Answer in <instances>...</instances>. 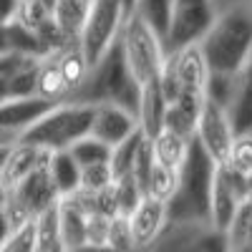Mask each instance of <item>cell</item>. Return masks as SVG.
Segmentation results:
<instances>
[{
  "label": "cell",
  "mask_w": 252,
  "mask_h": 252,
  "mask_svg": "<svg viewBox=\"0 0 252 252\" xmlns=\"http://www.w3.org/2000/svg\"><path fill=\"white\" fill-rule=\"evenodd\" d=\"M242 202H245V174L232 169L227 161H217L212 174V192H209V222L224 232Z\"/></svg>",
  "instance_id": "cell-11"
},
{
  "label": "cell",
  "mask_w": 252,
  "mask_h": 252,
  "mask_svg": "<svg viewBox=\"0 0 252 252\" xmlns=\"http://www.w3.org/2000/svg\"><path fill=\"white\" fill-rule=\"evenodd\" d=\"M68 154L73 157V161L78 166H89V164H98V161H109L111 146H106L103 141H98L91 134H86V136H81L78 141H73L68 146Z\"/></svg>",
  "instance_id": "cell-30"
},
{
  "label": "cell",
  "mask_w": 252,
  "mask_h": 252,
  "mask_svg": "<svg viewBox=\"0 0 252 252\" xmlns=\"http://www.w3.org/2000/svg\"><path fill=\"white\" fill-rule=\"evenodd\" d=\"M3 202H5V189L0 187V207H3Z\"/></svg>",
  "instance_id": "cell-47"
},
{
  "label": "cell",
  "mask_w": 252,
  "mask_h": 252,
  "mask_svg": "<svg viewBox=\"0 0 252 252\" xmlns=\"http://www.w3.org/2000/svg\"><path fill=\"white\" fill-rule=\"evenodd\" d=\"M141 139H144V134H141V131H134L129 139H124L121 144L111 146L109 166H111V174H114V179L131 174V169H134V159H136V152H139V144H141Z\"/></svg>",
  "instance_id": "cell-29"
},
{
  "label": "cell",
  "mask_w": 252,
  "mask_h": 252,
  "mask_svg": "<svg viewBox=\"0 0 252 252\" xmlns=\"http://www.w3.org/2000/svg\"><path fill=\"white\" fill-rule=\"evenodd\" d=\"M177 182H179V169H172V166L154 161L149 177H146V184H144V194H149L166 204L177 192Z\"/></svg>",
  "instance_id": "cell-26"
},
{
  "label": "cell",
  "mask_w": 252,
  "mask_h": 252,
  "mask_svg": "<svg viewBox=\"0 0 252 252\" xmlns=\"http://www.w3.org/2000/svg\"><path fill=\"white\" fill-rule=\"evenodd\" d=\"M207 78H209V68L199 51V43L169 51L159 73V83L166 101L177 96H204Z\"/></svg>",
  "instance_id": "cell-7"
},
{
  "label": "cell",
  "mask_w": 252,
  "mask_h": 252,
  "mask_svg": "<svg viewBox=\"0 0 252 252\" xmlns=\"http://www.w3.org/2000/svg\"><path fill=\"white\" fill-rule=\"evenodd\" d=\"M35 96L46 98V101H53V103H61L68 98V89L63 83V76L58 71V63H56V56H46L38 61V68H35Z\"/></svg>",
  "instance_id": "cell-25"
},
{
  "label": "cell",
  "mask_w": 252,
  "mask_h": 252,
  "mask_svg": "<svg viewBox=\"0 0 252 252\" xmlns=\"http://www.w3.org/2000/svg\"><path fill=\"white\" fill-rule=\"evenodd\" d=\"M224 161L232 166V169H237L240 174H250L252 172V131L235 134L232 146H229Z\"/></svg>",
  "instance_id": "cell-34"
},
{
  "label": "cell",
  "mask_w": 252,
  "mask_h": 252,
  "mask_svg": "<svg viewBox=\"0 0 252 252\" xmlns=\"http://www.w3.org/2000/svg\"><path fill=\"white\" fill-rule=\"evenodd\" d=\"M240 3H250V0H240Z\"/></svg>",
  "instance_id": "cell-50"
},
{
  "label": "cell",
  "mask_w": 252,
  "mask_h": 252,
  "mask_svg": "<svg viewBox=\"0 0 252 252\" xmlns=\"http://www.w3.org/2000/svg\"><path fill=\"white\" fill-rule=\"evenodd\" d=\"M53 56H56V63H58V71H61V76H63V83H66V89H68V98H71V94L83 83V78H86L91 63L86 61V56H83L78 40H71V43H66L61 51H56ZM68 98H66V101H68Z\"/></svg>",
  "instance_id": "cell-21"
},
{
  "label": "cell",
  "mask_w": 252,
  "mask_h": 252,
  "mask_svg": "<svg viewBox=\"0 0 252 252\" xmlns=\"http://www.w3.org/2000/svg\"><path fill=\"white\" fill-rule=\"evenodd\" d=\"M13 235V227H10V222H8V217H5V212H3V207H0V247L5 245V240Z\"/></svg>",
  "instance_id": "cell-41"
},
{
  "label": "cell",
  "mask_w": 252,
  "mask_h": 252,
  "mask_svg": "<svg viewBox=\"0 0 252 252\" xmlns=\"http://www.w3.org/2000/svg\"><path fill=\"white\" fill-rule=\"evenodd\" d=\"M51 152L46 149H38L33 144H26V141H13L10 149H8V157H5V164H3V172H0V187L3 189H10L15 187L20 179H26L35 166H40L46 159H48Z\"/></svg>",
  "instance_id": "cell-17"
},
{
  "label": "cell",
  "mask_w": 252,
  "mask_h": 252,
  "mask_svg": "<svg viewBox=\"0 0 252 252\" xmlns=\"http://www.w3.org/2000/svg\"><path fill=\"white\" fill-rule=\"evenodd\" d=\"M250 5H252V0H250Z\"/></svg>",
  "instance_id": "cell-51"
},
{
  "label": "cell",
  "mask_w": 252,
  "mask_h": 252,
  "mask_svg": "<svg viewBox=\"0 0 252 252\" xmlns=\"http://www.w3.org/2000/svg\"><path fill=\"white\" fill-rule=\"evenodd\" d=\"M46 161L40 164V166H35V169L26 179H20L15 187L5 189L3 212H5V217H8V222H10L13 229L33 222L38 215H43L46 209H51L61 199L58 192H56V187L51 184Z\"/></svg>",
  "instance_id": "cell-6"
},
{
  "label": "cell",
  "mask_w": 252,
  "mask_h": 252,
  "mask_svg": "<svg viewBox=\"0 0 252 252\" xmlns=\"http://www.w3.org/2000/svg\"><path fill=\"white\" fill-rule=\"evenodd\" d=\"M126 15L129 10H126L124 0H94L78 35V46L89 63H96L119 40Z\"/></svg>",
  "instance_id": "cell-8"
},
{
  "label": "cell",
  "mask_w": 252,
  "mask_h": 252,
  "mask_svg": "<svg viewBox=\"0 0 252 252\" xmlns=\"http://www.w3.org/2000/svg\"><path fill=\"white\" fill-rule=\"evenodd\" d=\"M5 51H10L8 48V23L0 20V53H5Z\"/></svg>",
  "instance_id": "cell-42"
},
{
  "label": "cell",
  "mask_w": 252,
  "mask_h": 252,
  "mask_svg": "<svg viewBox=\"0 0 252 252\" xmlns=\"http://www.w3.org/2000/svg\"><path fill=\"white\" fill-rule=\"evenodd\" d=\"M126 222H129V232H131L136 252H146L154 245V240L161 235L164 224L169 222L166 204L149 197V194H144L139 199V204L126 215Z\"/></svg>",
  "instance_id": "cell-13"
},
{
  "label": "cell",
  "mask_w": 252,
  "mask_h": 252,
  "mask_svg": "<svg viewBox=\"0 0 252 252\" xmlns=\"http://www.w3.org/2000/svg\"><path fill=\"white\" fill-rule=\"evenodd\" d=\"M8 149H10V144H0V172H3V164H5Z\"/></svg>",
  "instance_id": "cell-44"
},
{
  "label": "cell",
  "mask_w": 252,
  "mask_h": 252,
  "mask_svg": "<svg viewBox=\"0 0 252 252\" xmlns=\"http://www.w3.org/2000/svg\"><path fill=\"white\" fill-rule=\"evenodd\" d=\"M217 15L220 8L215 5V0H174L169 26H166V35H164L166 53L199 43L204 33L212 28Z\"/></svg>",
  "instance_id": "cell-9"
},
{
  "label": "cell",
  "mask_w": 252,
  "mask_h": 252,
  "mask_svg": "<svg viewBox=\"0 0 252 252\" xmlns=\"http://www.w3.org/2000/svg\"><path fill=\"white\" fill-rule=\"evenodd\" d=\"M83 227H86V209L78 204L73 194L58 199V240L66 252H78L83 247Z\"/></svg>",
  "instance_id": "cell-19"
},
{
  "label": "cell",
  "mask_w": 252,
  "mask_h": 252,
  "mask_svg": "<svg viewBox=\"0 0 252 252\" xmlns=\"http://www.w3.org/2000/svg\"><path fill=\"white\" fill-rule=\"evenodd\" d=\"M15 10H18V0H0V20L3 23L15 18Z\"/></svg>",
  "instance_id": "cell-40"
},
{
  "label": "cell",
  "mask_w": 252,
  "mask_h": 252,
  "mask_svg": "<svg viewBox=\"0 0 252 252\" xmlns=\"http://www.w3.org/2000/svg\"><path fill=\"white\" fill-rule=\"evenodd\" d=\"M164 111H166V96L161 91V83L149 81L139 89V101H136V124L139 131L152 139L164 129Z\"/></svg>",
  "instance_id": "cell-18"
},
{
  "label": "cell",
  "mask_w": 252,
  "mask_h": 252,
  "mask_svg": "<svg viewBox=\"0 0 252 252\" xmlns=\"http://www.w3.org/2000/svg\"><path fill=\"white\" fill-rule=\"evenodd\" d=\"M245 202L252 204V172L245 174Z\"/></svg>",
  "instance_id": "cell-43"
},
{
  "label": "cell",
  "mask_w": 252,
  "mask_h": 252,
  "mask_svg": "<svg viewBox=\"0 0 252 252\" xmlns=\"http://www.w3.org/2000/svg\"><path fill=\"white\" fill-rule=\"evenodd\" d=\"M227 116L235 126V134L252 131V53L232 76V96L227 103Z\"/></svg>",
  "instance_id": "cell-16"
},
{
  "label": "cell",
  "mask_w": 252,
  "mask_h": 252,
  "mask_svg": "<svg viewBox=\"0 0 252 252\" xmlns=\"http://www.w3.org/2000/svg\"><path fill=\"white\" fill-rule=\"evenodd\" d=\"M8 48L20 53V56H31V58H46V51L40 46V38L35 28L20 23V20H8Z\"/></svg>",
  "instance_id": "cell-27"
},
{
  "label": "cell",
  "mask_w": 252,
  "mask_h": 252,
  "mask_svg": "<svg viewBox=\"0 0 252 252\" xmlns=\"http://www.w3.org/2000/svg\"><path fill=\"white\" fill-rule=\"evenodd\" d=\"M134 131H139V124L129 109L114 106V103H98V106H94L91 129H89V134L94 139L103 141L106 146H116L124 139H129Z\"/></svg>",
  "instance_id": "cell-15"
},
{
  "label": "cell",
  "mask_w": 252,
  "mask_h": 252,
  "mask_svg": "<svg viewBox=\"0 0 252 252\" xmlns=\"http://www.w3.org/2000/svg\"><path fill=\"white\" fill-rule=\"evenodd\" d=\"M209 73H237L252 53V5L224 8L199 40Z\"/></svg>",
  "instance_id": "cell-1"
},
{
  "label": "cell",
  "mask_w": 252,
  "mask_h": 252,
  "mask_svg": "<svg viewBox=\"0 0 252 252\" xmlns=\"http://www.w3.org/2000/svg\"><path fill=\"white\" fill-rule=\"evenodd\" d=\"M111 189H114L116 215H129L131 209L139 204V199L144 197L141 187L136 184V179H134L131 174H126V177H119V179H114Z\"/></svg>",
  "instance_id": "cell-33"
},
{
  "label": "cell",
  "mask_w": 252,
  "mask_h": 252,
  "mask_svg": "<svg viewBox=\"0 0 252 252\" xmlns=\"http://www.w3.org/2000/svg\"><path fill=\"white\" fill-rule=\"evenodd\" d=\"M91 5H94V0H56L53 3V23L68 40H78Z\"/></svg>",
  "instance_id": "cell-23"
},
{
  "label": "cell",
  "mask_w": 252,
  "mask_h": 252,
  "mask_svg": "<svg viewBox=\"0 0 252 252\" xmlns=\"http://www.w3.org/2000/svg\"><path fill=\"white\" fill-rule=\"evenodd\" d=\"M106 247L111 252H136L134 240H131V232H129V222H126V215H114L111 217Z\"/></svg>",
  "instance_id": "cell-37"
},
{
  "label": "cell",
  "mask_w": 252,
  "mask_h": 252,
  "mask_svg": "<svg viewBox=\"0 0 252 252\" xmlns=\"http://www.w3.org/2000/svg\"><path fill=\"white\" fill-rule=\"evenodd\" d=\"M232 139H235V126L229 121L224 106L204 98L194 129V141L207 152L212 161H224L229 146H232Z\"/></svg>",
  "instance_id": "cell-12"
},
{
  "label": "cell",
  "mask_w": 252,
  "mask_h": 252,
  "mask_svg": "<svg viewBox=\"0 0 252 252\" xmlns=\"http://www.w3.org/2000/svg\"><path fill=\"white\" fill-rule=\"evenodd\" d=\"M53 101H46L40 96H18V98H5L0 103V136L8 141H18L31 124H35L48 109Z\"/></svg>",
  "instance_id": "cell-14"
},
{
  "label": "cell",
  "mask_w": 252,
  "mask_h": 252,
  "mask_svg": "<svg viewBox=\"0 0 252 252\" xmlns=\"http://www.w3.org/2000/svg\"><path fill=\"white\" fill-rule=\"evenodd\" d=\"M146 252H229V247L227 235L212 222L169 220Z\"/></svg>",
  "instance_id": "cell-10"
},
{
  "label": "cell",
  "mask_w": 252,
  "mask_h": 252,
  "mask_svg": "<svg viewBox=\"0 0 252 252\" xmlns=\"http://www.w3.org/2000/svg\"><path fill=\"white\" fill-rule=\"evenodd\" d=\"M0 252H38L33 222H28V224H23V227L13 229V235L5 240V245L0 247Z\"/></svg>",
  "instance_id": "cell-38"
},
{
  "label": "cell",
  "mask_w": 252,
  "mask_h": 252,
  "mask_svg": "<svg viewBox=\"0 0 252 252\" xmlns=\"http://www.w3.org/2000/svg\"><path fill=\"white\" fill-rule=\"evenodd\" d=\"M202 103H204V96H177L172 101H166L164 129L177 131L187 139H194V129H197Z\"/></svg>",
  "instance_id": "cell-20"
},
{
  "label": "cell",
  "mask_w": 252,
  "mask_h": 252,
  "mask_svg": "<svg viewBox=\"0 0 252 252\" xmlns=\"http://www.w3.org/2000/svg\"><path fill=\"white\" fill-rule=\"evenodd\" d=\"M229 252H252V247H245V245H240V247H229Z\"/></svg>",
  "instance_id": "cell-46"
},
{
  "label": "cell",
  "mask_w": 252,
  "mask_h": 252,
  "mask_svg": "<svg viewBox=\"0 0 252 252\" xmlns=\"http://www.w3.org/2000/svg\"><path fill=\"white\" fill-rule=\"evenodd\" d=\"M149 141H152L154 161H159L164 166H172V169H179L187 152H189V146H192V139H187L177 131H169V129H161Z\"/></svg>",
  "instance_id": "cell-24"
},
{
  "label": "cell",
  "mask_w": 252,
  "mask_h": 252,
  "mask_svg": "<svg viewBox=\"0 0 252 252\" xmlns=\"http://www.w3.org/2000/svg\"><path fill=\"white\" fill-rule=\"evenodd\" d=\"M0 144H13V141H8L5 136H0Z\"/></svg>",
  "instance_id": "cell-49"
},
{
  "label": "cell",
  "mask_w": 252,
  "mask_h": 252,
  "mask_svg": "<svg viewBox=\"0 0 252 252\" xmlns=\"http://www.w3.org/2000/svg\"><path fill=\"white\" fill-rule=\"evenodd\" d=\"M114 184V174L109 161H98V164H89L81 166V177H78V189L86 194H96L101 189H106Z\"/></svg>",
  "instance_id": "cell-32"
},
{
  "label": "cell",
  "mask_w": 252,
  "mask_h": 252,
  "mask_svg": "<svg viewBox=\"0 0 252 252\" xmlns=\"http://www.w3.org/2000/svg\"><path fill=\"white\" fill-rule=\"evenodd\" d=\"M109 215L101 212H86V227H83V247L91 250H101L106 247V237H109Z\"/></svg>",
  "instance_id": "cell-36"
},
{
  "label": "cell",
  "mask_w": 252,
  "mask_h": 252,
  "mask_svg": "<svg viewBox=\"0 0 252 252\" xmlns=\"http://www.w3.org/2000/svg\"><path fill=\"white\" fill-rule=\"evenodd\" d=\"M91 116L94 106L91 103H78V101H61L40 116L35 124L20 134L18 139L33 144L46 152H61L68 149L73 141L86 136L91 129Z\"/></svg>",
  "instance_id": "cell-4"
},
{
  "label": "cell",
  "mask_w": 252,
  "mask_h": 252,
  "mask_svg": "<svg viewBox=\"0 0 252 252\" xmlns=\"http://www.w3.org/2000/svg\"><path fill=\"white\" fill-rule=\"evenodd\" d=\"M53 3L56 0H18L15 20L35 28V26L43 23V20L53 18Z\"/></svg>",
  "instance_id": "cell-35"
},
{
  "label": "cell",
  "mask_w": 252,
  "mask_h": 252,
  "mask_svg": "<svg viewBox=\"0 0 252 252\" xmlns=\"http://www.w3.org/2000/svg\"><path fill=\"white\" fill-rule=\"evenodd\" d=\"M119 46H121V53L126 61V68L131 71L139 86L159 78L164 58H166L164 40L139 15H134V13L126 15L121 33H119Z\"/></svg>",
  "instance_id": "cell-5"
},
{
  "label": "cell",
  "mask_w": 252,
  "mask_h": 252,
  "mask_svg": "<svg viewBox=\"0 0 252 252\" xmlns=\"http://www.w3.org/2000/svg\"><path fill=\"white\" fill-rule=\"evenodd\" d=\"M5 98H8V86H5L3 81H0V103H3Z\"/></svg>",
  "instance_id": "cell-45"
},
{
  "label": "cell",
  "mask_w": 252,
  "mask_h": 252,
  "mask_svg": "<svg viewBox=\"0 0 252 252\" xmlns=\"http://www.w3.org/2000/svg\"><path fill=\"white\" fill-rule=\"evenodd\" d=\"M139 89L141 86L131 76V71L126 68L121 46L116 40L96 63H91L86 78H83V83L71 94L68 101L91 103V106H98V103H114V106L129 109L136 116Z\"/></svg>",
  "instance_id": "cell-2"
},
{
  "label": "cell",
  "mask_w": 252,
  "mask_h": 252,
  "mask_svg": "<svg viewBox=\"0 0 252 252\" xmlns=\"http://www.w3.org/2000/svg\"><path fill=\"white\" fill-rule=\"evenodd\" d=\"M215 164L192 139V146L179 166L174 197L166 202V215L174 222H209V192H212Z\"/></svg>",
  "instance_id": "cell-3"
},
{
  "label": "cell",
  "mask_w": 252,
  "mask_h": 252,
  "mask_svg": "<svg viewBox=\"0 0 252 252\" xmlns=\"http://www.w3.org/2000/svg\"><path fill=\"white\" fill-rule=\"evenodd\" d=\"M224 235H227V247H240V245L252 247V204L250 202L240 204L232 222L227 224Z\"/></svg>",
  "instance_id": "cell-31"
},
{
  "label": "cell",
  "mask_w": 252,
  "mask_h": 252,
  "mask_svg": "<svg viewBox=\"0 0 252 252\" xmlns=\"http://www.w3.org/2000/svg\"><path fill=\"white\" fill-rule=\"evenodd\" d=\"M124 5H126V10H131V5H134V0H124Z\"/></svg>",
  "instance_id": "cell-48"
},
{
  "label": "cell",
  "mask_w": 252,
  "mask_h": 252,
  "mask_svg": "<svg viewBox=\"0 0 252 252\" xmlns=\"http://www.w3.org/2000/svg\"><path fill=\"white\" fill-rule=\"evenodd\" d=\"M46 169L51 177V184L56 187L58 197H68L78 189V177H81V166L73 161V157L68 154V149L61 152H51Z\"/></svg>",
  "instance_id": "cell-22"
},
{
  "label": "cell",
  "mask_w": 252,
  "mask_h": 252,
  "mask_svg": "<svg viewBox=\"0 0 252 252\" xmlns=\"http://www.w3.org/2000/svg\"><path fill=\"white\" fill-rule=\"evenodd\" d=\"M172 3L174 0H134V5L129 13L139 15L152 31H157L164 40L166 26H169V15H172Z\"/></svg>",
  "instance_id": "cell-28"
},
{
  "label": "cell",
  "mask_w": 252,
  "mask_h": 252,
  "mask_svg": "<svg viewBox=\"0 0 252 252\" xmlns=\"http://www.w3.org/2000/svg\"><path fill=\"white\" fill-rule=\"evenodd\" d=\"M35 61H40V58L20 56V53H15V51H5V53H0V81L8 83V81H10L15 73H20L23 68L33 66Z\"/></svg>",
  "instance_id": "cell-39"
}]
</instances>
